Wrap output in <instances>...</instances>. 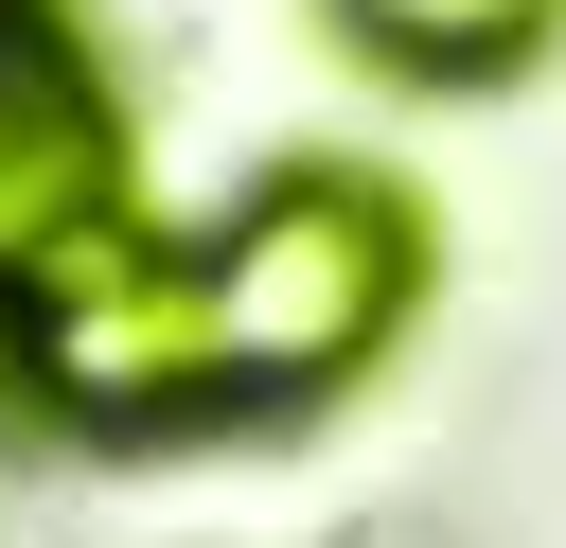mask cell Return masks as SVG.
Segmentation results:
<instances>
[{"label": "cell", "mask_w": 566, "mask_h": 548, "mask_svg": "<svg viewBox=\"0 0 566 548\" xmlns=\"http://www.w3.org/2000/svg\"><path fill=\"white\" fill-rule=\"evenodd\" d=\"M88 230H124V124L88 53L35 0H0V283H53Z\"/></svg>", "instance_id": "3957f363"}, {"label": "cell", "mask_w": 566, "mask_h": 548, "mask_svg": "<svg viewBox=\"0 0 566 548\" xmlns=\"http://www.w3.org/2000/svg\"><path fill=\"white\" fill-rule=\"evenodd\" d=\"M354 18H371L407 71H513V53H531L566 0H354Z\"/></svg>", "instance_id": "277c9868"}, {"label": "cell", "mask_w": 566, "mask_h": 548, "mask_svg": "<svg viewBox=\"0 0 566 548\" xmlns=\"http://www.w3.org/2000/svg\"><path fill=\"white\" fill-rule=\"evenodd\" d=\"M195 318H212V389H265V407L336 389V371L407 318V212H389L371 177H265V194L212 230Z\"/></svg>", "instance_id": "6da1fadb"}, {"label": "cell", "mask_w": 566, "mask_h": 548, "mask_svg": "<svg viewBox=\"0 0 566 548\" xmlns=\"http://www.w3.org/2000/svg\"><path fill=\"white\" fill-rule=\"evenodd\" d=\"M18 336H35V389H53V407H88V424L212 407V318H195V265H159L142 230H88L53 283H18Z\"/></svg>", "instance_id": "7a4b0ae2"}]
</instances>
